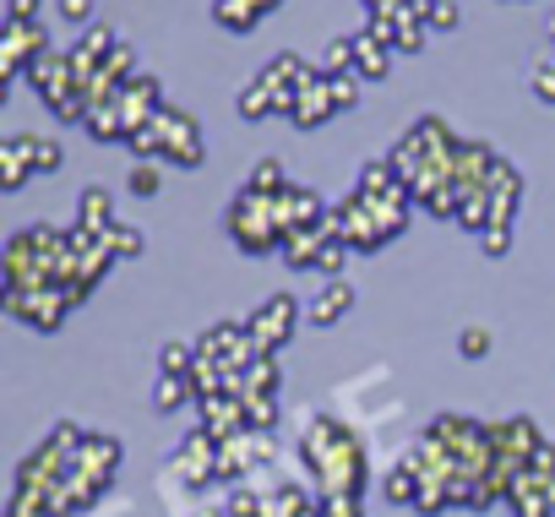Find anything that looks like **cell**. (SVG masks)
<instances>
[{"mask_svg":"<svg viewBox=\"0 0 555 517\" xmlns=\"http://www.w3.org/2000/svg\"><path fill=\"white\" fill-rule=\"evenodd\" d=\"M229 234H234L250 256L272 250L278 240H284V229H278V207H272V196H256V191L234 196V207H229Z\"/></svg>","mask_w":555,"mask_h":517,"instance_id":"6da1fadb","label":"cell"},{"mask_svg":"<svg viewBox=\"0 0 555 517\" xmlns=\"http://www.w3.org/2000/svg\"><path fill=\"white\" fill-rule=\"evenodd\" d=\"M295 316H300V311H295V300H289V295H278V300H267V306H261V311H256V316L245 322V333H250V349H256V354H272L278 344L289 338Z\"/></svg>","mask_w":555,"mask_h":517,"instance_id":"7a4b0ae2","label":"cell"},{"mask_svg":"<svg viewBox=\"0 0 555 517\" xmlns=\"http://www.w3.org/2000/svg\"><path fill=\"white\" fill-rule=\"evenodd\" d=\"M153 120L164 131V158H175L180 169H196L202 164V131H196V120L180 115V109H158Z\"/></svg>","mask_w":555,"mask_h":517,"instance_id":"3957f363","label":"cell"},{"mask_svg":"<svg viewBox=\"0 0 555 517\" xmlns=\"http://www.w3.org/2000/svg\"><path fill=\"white\" fill-rule=\"evenodd\" d=\"M44 55H50L44 28L39 23H12V34H7V77H28L34 61H44Z\"/></svg>","mask_w":555,"mask_h":517,"instance_id":"277c9868","label":"cell"},{"mask_svg":"<svg viewBox=\"0 0 555 517\" xmlns=\"http://www.w3.org/2000/svg\"><path fill=\"white\" fill-rule=\"evenodd\" d=\"M120 120H126V131H137V126H147L158 109H164V93H158V82L153 77H131L126 88H120Z\"/></svg>","mask_w":555,"mask_h":517,"instance_id":"5b68a950","label":"cell"},{"mask_svg":"<svg viewBox=\"0 0 555 517\" xmlns=\"http://www.w3.org/2000/svg\"><path fill=\"white\" fill-rule=\"evenodd\" d=\"M77 229H82V234H99V240L115 229V202H109L104 185H88V191L77 196Z\"/></svg>","mask_w":555,"mask_h":517,"instance_id":"8992f818","label":"cell"},{"mask_svg":"<svg viewBox=\"0 0 555 517\" xmlns=\"http://www.w3.org/2000/svg\"><path fill=\"white\" fill-rule=\"evenodd\" d=\"M354 72L360 77H387L392 72V44L376 28H360L354 34Z\"/></svg>","mask_w":555,"mask_h":517,"instance_id":"52a82bcc","label":"cell"},{"mask_svg":"<svg viewBox=\"0 0 555 517\" xmlns=\"http://www.w3.org/2000/svg\"><path fill=\"white\" fill-rule=\"evenodd\" d=\"M0 164H7V169H0V185H7V191H23V180L39 175L34 153H28V137H12L7 147H0Z\"/></svg>","mask_w":555,"mask_h":517,"instance_id":"ba28073f","label":"cell"},{"mask_svg":"<svg viewBox=\"0 0 555 517\" xmlns=\"http://www.w3.org/2000/svg\"><path fill=\"white\" fill-rule=\"evenodd\" d=\"M289 115H295V126H322L327 115H338V109H333V99H327V72H322V82H311V88L295 99V109H289Z\"/></svg>","mask_w":555,"mask_h":517,"instance_id":"9c48e42d","label":"cell"},{"mask_svg":"<svg viewBox=\"0 0 555 517\" xmlns=\"http://www.w3.org/2000/svg\"><path fill=\"white\" fill-rule=\"evenodd\" d=\"M261 0H218L212 7V17H218V28H229V34H250L256 23H261Z\"/></svg>","mask_w":555,"mask_h":517,"instance_id":"30bf717a","label":"cell"},{"mask_svg":"<svg viewBox=\"0 0 555 517\" xmlns=\"http://www.w3.org/2000/svg\"><path fill=\"white\" fill-rule=\"evenodd\" d=\"M349 306H354V289H349L344 279H333V284L322 289V300L311 306V322H317V327H333V322H338Z\"/></svg>","mask_w":555,"mask_h":517,"instance_id":"8fae6325","label":"cell"},{"mask_svg":"<svg viewBox=\"0 0 555 517\" xmlns=\"http://www.w3.org/2000/svg\"><path fill=\"white\" fill-rule=\"evenodd\" d=\"M272 109H284V99H278V93L256 77V82L240 93V115H245V120H261V115H272Z\"/></svg>","mask_w":555,"mask_h":517,"instance_id":"7c38bea8","label":"cell"},{"mask_svg":"<svg viewBox=\"0 0 555 517\" xmlns=\"http://www.w3.org/2000/svg\"><path fill=\"white\" fill-rule=\"evenodd\" d=\"M284 185H289L284 164H278V158H261V164L250 169V185H245V191H256V196H278Z\"/></svg>","mask_w":555,"mask_h":517,"instance_id":"4fadbf2b","label":"cell"},{"mask_svg":"<svg viewBox=\"0 0 555 517\" xmlns=\"http://www.w3.org/2000/svg\"><path fill=\"white\" fill-rule=\"evenodd\" d=\"M327 99H333V109H354L360 104V72H327Z\"/></svg>","mask_w":555,"mask_h":517,"instance_id":"5bb4252c","label":"cell"},{"mask_svg":"<svg viewBox=\"0 0 555 517\" xmlns=\"http://www.w3.org/2000/svg\"><path fill=\"white\" fill-rule=\"evenodd\" d=\"M126 147L147 164V158H164V131H158V120H147V126H137V131H126Z\"/></svg>","mask_w":555,"mask_h":517,"instance_id":"9a60e30c","label":"cell"},{"mask_svg":"<svg viewBox=\"0 0 555 517\" xmlns=\"http://www.w3.org/2000/svg\"><path fill=\"white\" fill-rule=\"evenodd\" d=\"M267 517H322V512H317L300 490H278V495L267 501Z\"/></svg>","mask_w":555,"mask_h":517,"instance_id":"2e32d148","label":"cell"},{"mask_svg":"<svg viewBox=\"0 0 555 517\" xmlns=\"http://www.w3.org/2000/svg\"><path fill=\"white\" fill-rule=\"evenodd\" d=\"M28 153H34V169H39V175L61 169V158H66V147H61L55 137H28Z\"/></svg>","mask_w":555,"mask_h":517,"instance_id":"e0dca14e","label":"cell"},{"mask_svg":"<svg viewBox=\"0 0 555 517\" xmlns=\"http://www.w3.org/2000/svg\"><path fill=\"white\" fill-rule=\"evenodd\" d=\"M202 354L191 349V344H164V354H158V365H164V376H191V365H196Z\"/></svg>","mask_w":555,"mask_h":517,"instance_id":"ac0fdd59","label":"cell"},{"mask_svg":"<svg viewBox=\"0 0 555 517\" xmlns=\"http://www.w3.org/2000/svg\"><path fill=\"white\" fill-rule=\"evenodd\" d=\"M185 398H191V376H164V382H158V392H153V403H158L164 414H169V409H180Z\"/></svg>","mask_w":555,"mask_h":517,"instance_id":"d6986e66","label":"cell"},{"mask_svg":"<svg viewBox=\"0 0 555 517\" xmlns=\"http://www.w3.org/2000/svg\"><path fill=\"white\" fill-rule=\"evenodd\" d=\"M104 245H109V256H137V250H142V229H126V223H115V229L104 234Z\"/></svg>","mask_w":555,"mask_h":517,"instance_id":"ffe728a7","label":"cell"},{"mask_svg":"<svg viewBox=\"0 0 555 517\" xmlns=\"http://www.w3.org/2000/svg\"><path fill=\"white\" fill-rule=\"evenodd\" d=\"M327 72H354V34L327 44Z\"/></svg>","mask_w":555,"mask_h":517,"instance_id":"44dd1931","label":"cell"},{"mask_svg":"<svg viewBox=\"0 0 555 517\" xmlns=\"http://www.w3.org/2000/svg\"><path fill=\"white\" fill-rule=\"evenodd\" d=\"M457 349H463V360H485L490 354V333L485 327H463V344Z\"/></svg>","mask_w":555,"mask_h":517,"instance_id":"7402d4cb","label":"cell"},{"mask_svg":"<svg viewBox=\"0 0 555 517\" xmlns=\"http://www.w3.org/2000/svg\"><path fill=\"white\" fill-rule=\"evenodd\" d=\"M425 23H430L436 34H452V28H457V0H436Z\"/></svg>","mask_w":555,"mask_h":517,"instance_id":"603a6c76","label":"cell"},{"mask_svg":"<svg viewBox=\"0 0 555 517\" xmlns=\"http://www.w3.org/2000/svg\"><path fill=\"white\" fill-rule=\"evenodd\" d=\"M131 66H137V55H131V44H115V50H109V61H104V72H109V77H120V82H131V77H126Z\"/></svg>","mask_w":555,"mask_h":517,"instance_id":"cb8c5ba5","label":"cell"},{"mask_svg":"<svg viewBox=\"0 0 555 517\" xmlns=\"http://www.w3.org/2000/svg\"><path fill=\"white\" fill-rule=\"evenodd\" d=\"M131 191H137V196H153V191H158V164H153V158L131 169Z\"/></svg>","mask_w":555,"mask_h":517,"instance_id":"d4e9b609","label":"cell"},{"mask_svg":"<svg viewBox=\"0 0 555 517\" xmlns=\"http://www.w3.org/2000/svg\"><path fill=\"white\" fill-rule=\"evenodd\" d=\"M533 93H539L544 104H555V61H539V66H533Z\"/></svg>","mask_w":555,"mask_h":517,"instance_id":"484cf974","label":"cell"},{"mask_svg":"<svg viewBox=\"0 0 555 517\" xmlns=\"http://www.w3.org/2000/svg\"><path fill=\"white\" fill-rule=\"evenodd\" d=\"M322 517H360V501L354 495H327L322 501Z\"/></svg>","mask_w":555,"mask_h":517,"instance_id":"4316f807","label":"cell"},{"mask_svg":"<svg viewBox=\"0 0 555 517\" xmlns=\"http://www.w3.org/2000/svg\"><path fill=\"white\" fill-rule=\"evenodd\" d=\"M61 17L66 23H88L93 17V0H61Z\"/></svg>","mask_w":555,"mask_h":517,"instance_id":"83f0119b","label":"cell"},{"mask_svg":"<svg viewBox=\"0 0 555 517\" xmlns=\"http://www.w3.org/2000/svg\"><path fill=\"white\" fill-rule=\"evenodd\" d=\"M485 250H490V256L506 250V223H490V229H485Z\"/></svg>","mask_w":555,"mask_h":517,"instance_id":"f1b7e54d","label":"cell"},{"mask_svg":"<svg viewBox=\"0 0 555 517\" xmlns=\"http://www.w3.org/2000/svg\"><path fill=\"white\" fill-rule=\"evenodd\" d=\"M39 12V0H12V23H34Z\"/></svg>","mask_w":555,"mask_h":517,"instance_id":"f546056e","label":"cell"}]
</instances>
